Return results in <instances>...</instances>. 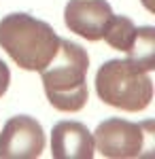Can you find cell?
<instances>
[{"label": "cell", "mask_w": 155, "mask_h": 159, "mask_svg": "<svg viewBox=\"0 0 155 159\" xmlns=\"http://www.w3.org/2000/svg\"><path fill=\"white\" fill-rule=\"evenodd\" d=\"M0 47L19 68L40 72L55 57L60 36L47 21L28 13H9L0 19Z\"/></svg>", "instance_id": "cell-1"}, {"label": "cell", "mask_w": 155, "mask_h": 159, "mask_svg": "<svg viewBox=\"0 0 155 159\" xmlns=\"http://www.w3.org/2000/svg\"><path fill=\"white\" fill-rule=\"evenodd\" d=\"M87 70V51L77 43L60 38V49L55 57L40 70L49 104L62 112H79L89 98Z\"/></svg>", "instance_id": "cell-2"}, {"label": "cell", "mask_w": 155, "mask_h": 159, "mask_svg": "<svg viewBox=\"0 0 155 159\" xmlns=\"http://www.w3.org/2000/svg\"><path fill=\"white\" fill-rule=\"evenodd\" d=\"M96 93L108 106L140 112L153 100V81L149 72L134 68L128 60H110L96 74Z\"/></svg>", "instance_id": "cell-3"}, {"label": "cell", "mask_w": 155, "mask_h": 159, "mask_svg": "<svg viewBox=\"0 0 155 159\" xmlns=\"http://www.w3.org/2000/svg\"><path fill=\"white\" fill-rule=\"evenodd\" d=\"M153 121L132 123L119 117H110L96 127L94 148L108 159L143 157V151H151Z\"/></svg>", "instance_id": "cell-4"}, {"label": "cell", "mask_w": 155, "mask_h": 159, "mask_svg": "<svg viewBox=\"0 0 155 159\" xmlns=\"http://www.w3.org/2000/svg\"><path fill=\"white\" fill-rule=\"evenodd\" d=\"M45 151V132L34 117L17 115L0 134V159H36Z\"/></svg>", "instance_id": "cell-5"}, {"label": "cell", "mask_w": 155, "mask_h": 159, "mask_svg": "<svg viewBox=\"0 0 155 159\" xmlns=\"http://www.w3.org/2000/svg\"><path fill=\"white\" fill-rule=\"evenodd\" d=\"M113 9L106 0H68L64 9V24L85 40H102L113 19Z\"/></svg>", "instance_id": "cell-6"}, {"label": "cell", "mask_w": 155, "mask_h": 159, "mask_svg": "<svg viewBox=\"0 0 155 159\" xmlns=\"http://www.w3.org/2000/svg\"><path fill=\"white\" fill-rule=\"evenodd\" d=\"M96 153L94 136L79 121H60L51 132V157L92 159Z\"/></svg>", "instance_id": "cell-7"}, {"label": "cell", "mask_w": 155, "mask_h": 159, "mask_svg": "<svg viewBox=\"0 0 155 159\" xmlns=\"http://www.w3.org/2000/svg\"><path fill=\"white\" fill-rule=\"evenodd\" d=\"M128 57L134 68L144 70V72H151L155 70V28L153 25H143V28H136V34L134 40L128 47Z\"/></svg>", "instance_id": "cell-8"}, {"label": "cell", "mask_w": 155, "mask_h": 159, "mask_svg": "<svg viewBox=\"0 0 155 159\" xmlns=\"http://www.w3.org/2000/svg\"><path fill=\"white\" fill-rule=\"evenodd\" d=\"M134 34H136V25L130 17L125 15H113V19L108 21V28L104 32V38L113 49L117 51H128V47L134 40Z\"/></svg>", "instance_id": "cell-9"}, {"label": "cell", "mask_w": 155, "mask_h": 159, "mask_svg": "<svg viewBox=\"0 0 155 159\" xmlns=\"http://www.w3.org/2000/svg\"><path fill=\"white\" fill-rule=\"evenodd\" d=\"M9 83H11V70H9V66H7L4 61L0 60V98L7 93Z\"/></svg>", "instance_id": "cell-10"}, {"label": "cell", "mask_w": 155, "mask_h": 159, "mask_svg": "<svg viewBox=\"0 0 155 159\" xmlns=\"http://www.w3.org/2000/svg\"><path fill=\"white\" fill-rule=\"evenodd\" d=\"M143 4H144V9L149 13H153L155 11V7H153V0H143Z\"/></svg>", "instance_id": "cell-11"}]
</instances>
